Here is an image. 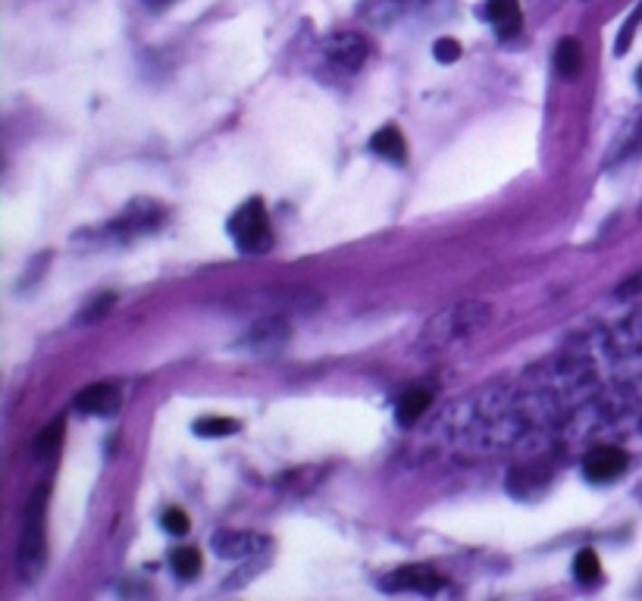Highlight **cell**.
Listing matches in <instances>:
<instances>
[{
	"label": "cell",
	"instance_id": "1",
	"mask_svg": "<svg viewBox=\"0 0 642 601\" xmlns=\"http://www.w3.org/2000/svg\"><path fill=\"white\" fill-rule=\"evenodd\" d=\"M492 320V307L486 300H457V304L439 310L436 317H429L420 329L417 348L420 351H446L452 345H461L470 336L483 332Z\"/></svg>",
	"mask_w": 642,
	"mask_h": 601
},
{
	"label": "cell",
	"instance_id": "2",
	"mask_svg": "<svg viewBox=\"0 0 642 601\" xmlns=\"http://www.w3.org/2000/svg\"><path fill=\"white\" fill-rule=\"evenodd\" d=\"M44 514H47V489L38 486L35 495L25 504L23 517V539H19V555H16V570L25 583L41 577L47 564V539H44Z\"/></svg>",
	"mask_w": 642,
	"mask_h": 601
},
{
	"label": "cell",
	"instance_id": "3",
	"mask_svg": "<svg viewBox=\"0 0 642 601\" xmlns=\"http://www.w3.org/2000/svg\"><path fill=\"white\" fill-rule=\"evenodd\" d=\"M229 235L232 242H235V248L244 251V254H264V251H270L273 229H270V216H266L264 201H257V197L244 201L242 207L232 214Z\"/></svg>",
	"mask_w": 642,
	"mask_h": 601
},
{
	"label": "cell",
	"instance_id": "4",
	"mask_svg": "<svg viewBox=\"0 0 642 601\" xmlns=\"http://www.w3.org/2000/svg\"><path fill=\"white\" fill-rule=\"evenodd\" d=\"M382 589L386 592H420V596H433V592L442 589V577L426 564H411L401 567V570L388 573L382 579Z\"/></svg>",
	"mask_w": 642,
	"mask_h": 601
},
{
	"label": "cell",
	"instance_id": "5",
	"mask_svg": "<svg viewBox=\"0 0 642 601\" xmlns=\"http://www.w3.org/2000/svg\"><path fill=\"white\" fill-rule=\"evenodd\" d=\"M627 467H630L627 451L611 448V445L592 448L589 454L583 457V476L589 482H614Z\"/></svg>",
	"mask_w": 642,
	"mask_h": 601
},
{
	"label": "cell",
	"instance_id": "6",
	"mask_svg": "<svg viewBox=\"0 0 642 601\" xmlns=\"http://www.w3.org/2000/svg\"><path fill=\"white\" fill-rule=\"evenodd\" d=\"M323 53L341 72H358L367 60V41L358 32H339L323 44Z\"/></svg>",
	"mask_w": 642,
	"mask_h": 601
},
{
	"label": "cell",
	"instance_id": "7",
	"mask_svg": "<svg viewBox=\"0 0 642 601\" xmlns=\"http://www.w3.org/2000/svg\"><path fill=\"white\" fill-rule=\"evenodd\" d=\"M266 539L257 536V532H235V529H226V532H216L214 536V551L220 558H254L261 555L266 549Z\"/></svg>",
	"mask_w": 642,
	"mask_h": 601
},
{
	"label": "cell",
	"instance_id": "8",
	"mask_svg": "<svg viewBox=\"0 0 642 601\" xmlns=\"http://www.w3.org/2000/svg\"><path fill=\"white\" fill-rule=\"evenodd\" d=\"M76 411L94 414V416H110L120 411V392L107 382H94V386L81 388L76 395Z\"/></svg>",
	"mask_w": 642,
	"mask_h": 601
},
{
	"label": "cell",
	"instance_id": "9",
	"mask_svg": "<svg viewBox=\"0 0 642 601\" xmlns=\"http://www.w3.org/2000/svg\"><path fill=\"white\" fill-rule=\"evenodd\" d=\"M486 16L489 23L498 29V35L511 38L521 32L523 16H521V0H489L486 4Z\"/></svg>",
	"mask_w": 642,
	"mask_h": 601
},
{
	"label": "cell",
	"instance_id": "10",
	"mask_svg": "<svg viewBox=\"0 0 642 601\" xmlns=\"http://www.w3.org/2000/svg\"><path fill=\"white\" fill-rule=\"evenodd\" d=\"M285 339H289V329H285L283 320H266V323L251 326V332L244 336V345H248L251 351L264 354V351H276V348H283Z\"/></svg>",
	"mask_w": 642,
	"mask_h": 601
},
{
	"label": "cell",
	"instance_id": "11",
	"mask_svg": "<svg viewBox=\"0 0 642 601\" xmlns=\"http://www.w3.org/2000/svg\"><path fill=\"white\" fill-rule=\"evenodd\" d=\"M370 148L377 150L379 157L392 160V163H405L407 160V141H405V135H401L395 126L379 129V132L370 138Z\"/></svg>",
	"mask_w": 642,
	"mask_h": 601
},
{
	"label": "cell",
	"instance_id": "12",
	"mask_svg": "<svg viewBox=\"0 0 642 601\" xmlns=\"http://www.w3.org/2000/svg\"><path fill=\"white\" fill-rule=\"evenodd\" d=\"M429 401H433V395H429L426 388H407L398 398V407H395V416H398L401 426H414V423L426 414Z\"/></svg>",
	"mask_w": 642,
	"mask_h": 601
},
{
	"label": "cell",
	"instance_id": "13",
	"mask_svg": "<svg viewBox=\"0 0 642 601\" xmlns=\"http://www.w3.org/2000/svg\"><path fill=\"white\" fill-rule=\"evenodd\" d=\"M555 70L564 79H577L580 70H583V47H580L577 38H561L555 51Z\"/></svg>",
	"mask_w": 642,
	"mask_h": 601
},
{
	"label": "cell",
	"instance_id": "14",
	"mask_svg": "<svg viewBox=\"0 0 642 601\" xmlns=\"http://www.w3.org/2000/svg\"><path fill=\"white\" fill-rule=\"evenodd\" d=\"M238 433V420L232 416H204V420L195 423V435L201 439H220V435H235Z\"/></svg>",
	"mask_w": 642,
	"mask_h": 601
},
{
	"label": "cell",
	"instance_id": "15",
	"mask_svg": "<svg viewBox=\"0 0 642 601\" xmlns=\"http://www.w3.org/2000/svg\"><path fill=\"white\" fill-rule=\"evenodd\" d=\"M60 445H63V420H53L35 439V457L38 461H47L51 454H57Z\"/></svg>",
	"mask_w": 642,
	"mask_h": 601
},
{
	"label": "cell",
	"instance_id": "16",
	"mask_svg": "<svg viewBox=\"0 0 642 601\" xmlns=\"http://www.w3.org/2000/svg\"><path fill=\"white\" fill-rule=\"evenodd\" d=\"M573 577H577L580 583H586V586H592L599 577H602V564H599L596 551H592V549L580 551L577 561H573Z\"/></svg>",
	"mask_w": 642,
	"mask_h": 601
},
{
	"label": "cell",
	"instance_id": "17",
	"mask_svg": "<svg viewBox=\"0 0 642 601\" xmlns=\"http://www.w3.org/2000/svg\"><path fill=\"white\" fill-rule=\"evenodd\" d=\"M169 567H173L182 579H191L201 570V555H197L195 549H176L173 555H169Z\"/></svg>",
	"mask_w": 642,
	"mask_h": 601
},
{
	"label": "cell",
	"instance_id": "18",
	"mask_svg": "<svg viewBox=\"0 0 642 601\" xmlns=\"http://www.w3.org/2000/svg\"><path fill=\"white\" fill-rule=\"evenodd\" d=\"M160 526L167 532H173V536H186L191 520H188V514L182 508H167L163 510V517H160Z\"/></svg>",
	"mask_w": 642,
	"mask_h": 601
},
{
	"label": "cell",
	"instance_id": "19",
	"mask_svg": "<svg viewBox=\"0 0 642 601\" xmlns=\"http://www.w3.org/2000/svg\"><path fill=\"white\" fill-rule=\"evenodd\" d=\"M433 57L439 60V63H455V60L461 57V44H457L455 38H439L433 44Z\"/></svg>",
	"mask_w": 642,
	"mask_h": 601
},
{
	"label": "cell",
	"instance_id": "20",
	"mask_svg": "<svg viewBox=\"0 0 642 601\" xmlns=\"http://www.w3.org/2000/svg\"><path fill=\"white\" fill-rule=\"evenodd\" d=\"M113 300H116L113 295H101V298H94V304L88 307L85 313H81V323H94V320H98V317H104V313L113 307Z\"/></svg>",
	"mask_w": 642,
	"mask_h": 601
},
{
	"label": "cell",
	"instance_id": "21",
	"mask_svg": "<svg viewBox=\"0 0 642 601\" xmlns=\"http://www.w3.org/2000/svg\"><path fill=\"white\" fill-rule=\"evenodd\" d=\"M637 79H639V88H642V66H639V72H637Z\"/></svg>",
	"mask_w": 642,
	"mask_h": 601
},
{
	"label": "cell",
	"instance_id": "22",
	"mask_svg": "<svg viewBox=\"0 0 642 601\" xmlns=\"http://www.w3.org/2000/svg\"><path fill=\"white\" fill-rule=\"evenodd\" d=\"M157 4H163V0H157Z\"/></svg>",
	"mask_w": 642,
	"mask_h": 601
}]
</instances>
